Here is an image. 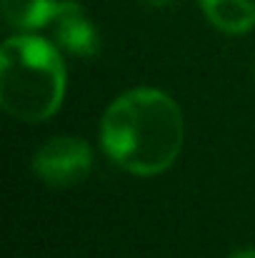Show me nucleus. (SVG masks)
I'll return each mask as SVG.
<instances>
[{
	"instance_id": "obj_1",
	"label": "nucleus",
	"mask_w": 255,
	"mask_h": 258,
	"mask_svg": "<svg viewBox=\"0 0 255 258\" xmlns=\"http://www.w3.org/2000/svg\"><path fill=\"white\" fill-rule=\"evenodd\" d=\"M183 138V110L158 88H130L120 93L100 120V143L108 158L143 178L168 171L180 156Z\"/></svg>"
},
{
	"instance_id": "obj_2",
	"label": "nucleus",
	"mask_w": 255,
	"mask_h": 258,
	"mask_svg": "<svg viewBox=\"0 0 255 258\" xmlns=\"http://www.w3.org/2000/svg\"><path fill=\"white\" fill-rule=\"evenodd\" d=\"M65 63L53 43L40 35H10L0 50V105L23 123H43L65 98Z\"/></svg>"
},
{
	"instance_id": "obj_3",
	"label": "nucleus",
	"mask_w": 255,
	"mask_h": 258,
	"mask_svg": "<svg viewBox=\"0 0 255 258\" xmlns=\"http://www.w3.org/2000/svg\"><path fill=\"white\" fill-rule=\"evenodd\" d=\"M33 173L50 188H73L93 171V151L83 138L55 136L33 153Z\"/></svg>"
},
{
	"instance_id": "obj_4",
	"label": "nucleus",
	"mask_w": 255,
	"mask_h": 258,
	"mask_svg": "<svg viewBox=\"0 0 255 258\" xmlns=\"http://www.w3.org/2000/svg\"><path fill=\"white\" fill-rule=\"evenodd\" d=\"M50 25H53V35H55L58 45L65 53H70L75 58H93L100 50L98 28L80 3L60 0Z\"/></svg>"
},
{
	"instance_id": "obj_5",
	"label": "nucleus",
	"mask_w": 255,
	"mask_h": 258,
	"mask_svg": "<svg viewBox=\"0 0 255 258\" xmlns=\"http://www.w3.org/2000/svg\"><path fill=\"white\" fill-rule=\"evenodd\" d=\"M210 25L228 35H243L255 28V0H198Z\"/></svg>"
},
{
	"instance_id": "obj_6",
	"label": "nucleus",
	"mask_w": 255,
	"mask_h": 258,
	"mask_svg": "<svg viewBox=\"0 0 255 258\" xmlns=\"http://www.w3.org/2000/svg\"><path fill=\"white\" fill-rule=\"evenodd\" d=\"M3 18L18 30H38L50 25L58 0H0Z\"/></svg>"
},
{
	"instance_id": "obj_7",
	"label": "nucleus",
	"mask_w": 255,
	"mask_h": 258,
	"mask_svg": "<svg viewBox=\"0 0 255 258\" xmlns=\"http://www.w3.org/2000/svg\"><path fill=\"white\" fill-rule=\"evenodd\" d=\"M228 258H255V248L253 246H248V248H238V251H233Z\"/></svg>"
},
{
	"instance_id": "obj_8",
	"label": "nucleus",
	"mask_w": 255,
	"mask_h": 258,
	"mask_svg": "<svg viewBox=\"0 0 255 258\" xmlns=\"http://www.w3.org/2000/svg\"><path fill=\"white\" fill-rule=\"evenodd\" d=\"M150 8H165V5H170L173 0H145Z\"/></svg>"
}]
</instances>
